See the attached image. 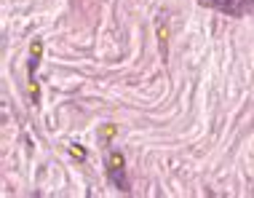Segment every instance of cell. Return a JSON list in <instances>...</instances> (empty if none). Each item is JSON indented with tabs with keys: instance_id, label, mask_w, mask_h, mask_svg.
<instances>
[{
	"instance_id": "1",
	"label": "cell",
	"mask_w": 254,
	"mask_h": 198,
	"mask_svg": "<svg viewBox=\"0 0 254 198\" xmlns=\"http://www.w3.org/2000/svg\"><path fill=\"white\" fill-rule=\"evenodd\" d=\"M201 3L228 13V16H244V13H249L254 8V0H201Z\"/></svg>"
},
{
	"instance_id": "2",
	"label": "cell",
	"mask_w": 254,
	"mask_h": 198,
	"mask_svg": "<svg viewBox=\"0 0 254 198\" xmlns=\"http://www.w3.org/2000/svg\"><path fill=\"white\" fill-rule=\"evenodd\" d=\"M30 54H32V59H30V70H27V78H30V102H32V105H38L40 91H38L35 70H38V65H40V57H43V43H40V40H32Z\"/></svg>"
},
{
	"instance_id": "3",
	"label": "cell",
	"mask_w": 254,
	"mask_h": 198,
	"mask_svg": "<svg viewBox=\"0 0 254 198\" xmlns=\"http://www.w3.org/2000/svg\"><path fill=\"white\" fill-rule=\"evenodd\" d=\"M123 166H126V158H123L121 150H113V153L107 155V174L110 180L115 182V188H126V180H123Z\"/></svg>"
},
{
	"instance_id": "4",
	"label": "cell",
	"mask_w": 254,
	"mask_h": 198,
	"mask_svg": "<svg viewBox=\"0 0 254 198\" xmlns=\"http://www.w3.org/2000/svg\"><path fill=\"white\" fill-rule=\"evenodd\" d=\"M70 153L75 155V158H80V161L86 158V150H83V147H78V145H70Z\"/></svg>"
}]
</instances>
